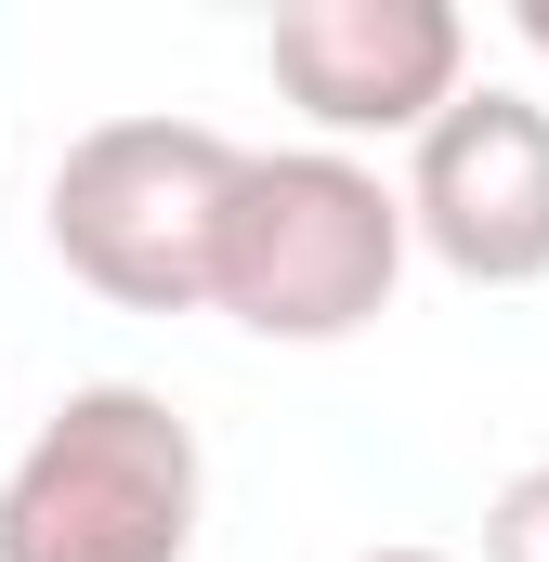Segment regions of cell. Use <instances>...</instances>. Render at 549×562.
<instances>
[{
	"mask_svg": "<svg viewBox=\"0 0 549 562\" xmlns=\"http://www.w3.org/2000/svg\"><path fill=\"white\" fill-rule=\"evenodd\" d=\"M210 458L144 380H79L0 471V562H197Z\"/></svg>",
	"mask_w": 549,
	"mask_h": 562,
	"instance_id": "2",
	"label": "cell"
},
{
	"mask_svg": "<svg viewBox=\"0 0 549 562\" xmlns=\"http://www.w3.org/2000/svg\"><path fill=\"white\" fill-rule=\"evenodd\" d=\"M406 288V196L340 157V144H288V157H236L223 236H210V314H236L249 340L327 353L367 340Z\"/></svg>",
	"mask_w": 549,
	"mask_h": 562,
	"instance_id": "1",
	"label": "cell"
},
{
	"mask_svg": "<svg viewBox=\"0 0 549 562\" xmlns=\"http://www.w3.org/2000/svg\"><path fill=\"white\" fill-rule=\"evenodd\" d=\"M406 249H432L458 288H537L549 276V105L511 79H471L406 144Z\"/></svg>",
	"mask_w": 549,
	"mask_h": 562,
	"instance_id": "4",
	"label": "cell"
},
{
	"mask_svg": "<svg viewBox=\"0 0 549 562\" xmlns=\"http://www.w3.org/2000/svg\"><path fill=\"white\" fill-rule=\"evenodd\" d=\"M354 562H458V550H354Z\"/></svg>",
	"mask_w": 549,
	"mask_h": 562,
	"instance_id": "8",
	"label": "cell"
},
{
	"mask_svg": "<svg viewBox=\"0 0 549 562\" xmlns=\"http://www.w3.org/2000/svg\"><path fill=\"white\" fill-rule=\"evenodd\" d=\"M484 562H549V458L484 497Z\"/></svg>",
	"mask_w": 549,
	"mask_h": 562,
	"instance_id": "6",
	"label": "cell"
},
{
	"mask_svg": "<svg viewBox=\"0 0 549 562\" xmlns=\"http://www.w3.org/2000/svg\"><path fill=\"white\" fill-rule=\"evenodd\" d=\"M511 26H524V53L549 66V0H511Z\"/></svg>",
	"mask_w": 549,
	"mask_h": 562,
	"instance_id": "7",
	"label": "cell"
},
{
	"mask_svg": "<svg viewBox=\"0 0 549 562\" xmlns=\"http://www.w3.org/2000/svg\"><path fill=\"white\" fill-rule=\"evenodd\" d=\"M236 157L249 144H223L210 119H92L53 157L40 236L119 314H210V236H223Z\"/></svg>",
	"mask_w": 549,
	"mask_h": 562,
	"instance_id": "3",
	"label": "cell"
},
{
	"mask_svg": "<svg viewBox=\"0 0 549 562\" xmlns=\"http://www.w3.org/2000/svg\"><path fill=\"white\" fill-rule=\"evenodd\" d=\"M274 92L314 119V144H418L471 92L458 0H288L274 13Z\"/></svg>",
	"mask_w": 549,
	"mask_h": 562,
	"instance_id": "5",
	"label": "cell"
}]
</instances>
